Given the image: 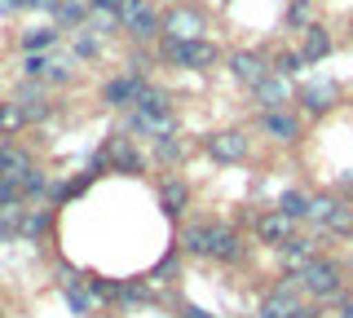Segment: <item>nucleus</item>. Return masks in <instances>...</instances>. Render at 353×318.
<instances>
[{
    "label": "nucleus",
    "mask_w": 353,
    "mask_h": 318,
    "mask_svg": "<svg viewBox=\"0 0 353 318\" xmlns=\"http://www.w3.org/2000/svg\"><path fill=\"white\" fill-rule=\"evenodd\" d=\"M296 279H301V292L314 296V301H336L340 288H345V270L331 257H314L305 270H296Z\"/></svg>",
    "instance_id": "obj_1"
},
{
    "label": "nucleus",
    "mask_w": 353,
    "mask_h": 318,
    "mask_svg": "<svg viewBox=\"0 0 353 318\" xmlns=\"http://www.w3.org/2000/svg\"><path fill=\"white\" fill-rule=\"evenodd\" d=\"M119 23L132 40H150V36H163V18L154 14L150 0H124L119 5Z\"/></svg>",
    "instance_id": "obj_2"
},
{
    "label": "nucleus",
    "mask_w": 353,
    "mask_h": 318,
    "mask_svg": "<svg viewBox=\"0 0 353 318\" xmlns=\"http://www.w3.org/2000/svg\"><path fill=\"white\" fill-rule=\"evenodd\" d=\"M296 310H301V279H296V274H287L274 292H265L256 318H287V314H296Z\"/></svg>",
    "instance_id": "obj_3"
},
{
    "label": "nucleus",
    "mask_w": 353,
    "mask_h": 318,
    "mask_svg": "<svg viewBox=\"0 0 353 318\" xmlns=\"http://www.w3.org/2000/svg\"><path fill=\"white\" fill-rule=\"evenodd\" d=\"M199 31H203V14H199V9H190V5H176V9H168V14H163V36H168V40L190 45V40H203Z\"/></svg>",
    "instance_id": "obj_4"
},
{
    "label": "nucleus",
    "mask_w": 353,
    "mask_h": 318,
    "mask_svg": "<svg viewBox=\"0 0 353 318\" xmlns=\"http://www.w3.org/2000/svg\"><path fill=\"white\" fill-rule=\"evenodd\" d=\"M208 155H212L216 163H239V159H248V133H239V128L212 133V137H208Z\"/></svg>",
    "instance_id": "obj_5"
},
{
    "label": "nucleus",
    "mask_w": 353,
    "mask_h": 318,
    "mask_svg": "<svg viewBox=\"0 0 353 318\" xmlns=\"http://www.w3.org/2000/svg\"><path fill=\"white\" fill-rule=\"evenodd\" d=\"M208 257L212 261H239L243 257V239L234 235V226L208 221Z\"/></svg>",
    "instance_id": "obj_6"
},
{
    "label": "nucleus",
    "mask_w": 353,
    "mask_h": 318,
    "mask_svg": "<svg viewBox=\"0 0 353 318\" xmlns=\"http://www.w3.org/2000/svg\"><path fill=\"white\" fill-rule=\"evenodd\" d=\"M128 128H132V133H141V137H150V141L176 137V119H172V111H163V115H150V111H132Z\"/></svg>",
    "instance_id": "obj_7"
},
{
    "label": "nucleus",
    "mask_w": 353,
    "mask_h": 318,
    "mask_svg": "<svg viewBox=\"0 0 353 318\" xmlns=\"http://www.w3.org/2000/svg\"><path fill=\"white\" fill-rule=\"evenodd\" d=\"M292 217H287V212H279V208H274V212H261L256 217V239H261V244H274V248H283L287 244V239H296L292 235Z\"/></svg>",
    "instance_id": "obj_8"
},
{
    "label": "nucleus",
    "mask_w": 353,
    "mask_h": 318,
    "mask_svg": "<svg viewBox=\"0 0 353 318\" xmlns=\"http://www.w3.org/2000/svg\"><path fill=\"white\" fill-rule=\"evenodd\" d=\"M252 93H256V106H261L265 115L283 111V102H292V84H287V75H265Z\"/></svg>",
    "instance_id": "obj_9"
},
{
    "label": "nucleus",
    "mask_w": 353,
    "mask_h": 318,
    "mask_svg": "<svg viewBox=\"0 0 353 318\" xmlns=\"http://www.w3.org/2000/svg\"><path fill=\"white\" fill-rule=\"evenodd\" d=\"M36 172V163H31V155L22 146H0V177L5 181H14L18 190H22V181Z\"/></svg>",
    "instance_id": "obj_10"
},
{
    "label": "nucleus",
    "mask_w": 353,
    "mask_h": 318,
    "mask_svg": "<svg viewBox=\"0 0 353 318\" xmlns=\"http://www.w3.org/2000/svg\"><path fill=\"white\" fill-rule=\"evenodd\" d=\"M102 163H115V168H124V172H137V168H141V155L132 150V141H128V137H110V141H106V150L93 159V168H102Z\"/></svg>",
    "instance_id": "obj_11"
},
{
    "label": "nucleus",
    "mask_w": 353,
    "mask_h": 318,
    "mask_svg": "<svg viewBox=\"0 0 353 318\" xmlns=\"http://www.w3.org/2000/svg\"><path fill=\"white\" fill-rule=\"evenodd\" d=\"M141 89H146V80H141V75H115V80L102 89V97H106L110 106H137Z\"/></svg>",
    "instance_id": "obj_12"
},
{
    "label": "nucleus",
    "mask_w": 353,
    "mask_h": 318,
    "mask_svg": "<svg viewBox=\"0 0 353 318\" xmlns=\"http://www.w3.org/2000/svg\"><path fill=\"white\" fill-rule=\"evenodd\" d=\"M159 208L168 217H181L185 208H190V186H185V177H163L159 181Z\"/></svg>",
    "instance_id": "obj_13"
},
{
    "label": "nucleus",
    "mask_w": 353,
    "mask_h": 318,
    "mask_svg": "<svg viewBox=\"0 0 353 318\" xmlns=\"http://www.w3.org/2000/svg\"><path fill=\"white\" fill-rule=\"evenodd\" d=\"M216 62H221V49L212 45V40H190V45H181V58H176V67L203 71V67H216Z\"/></svg>",
    "instance_id": "obj_14"
},
{
    "label": "nucleus",
    "mask_w": 353,
    "mask_h": 318,
    "mask_svg": "<svg viewBox=\"0 0 353 318\" xmlns=\"http://www.w3.org/2000/svg\"><path fill=\"white\" fill-rule=\"evenodd\" d=\"M301 106H305L309 115L331 111V106H336V84H331V80H314V84H305V89H301Z\"/></svg>",
    "instance_id": "obj_15"
},
{
    "label": "nucleus",
    "mask_w": 353,
    "mask_h": 318,
    "mask_svg": "<svg viewBox=\"0 0 353 318\" xmlns=\"http://www.w3.org/2000/svg\"><path fill=\"white\" fill-rule=\"evenodd\" d=\"M261 128H265L274 141H296V137H301V119H296L292 111H270V115H261Z\"/></svg>",
    "instance_id": "obj_16"
},
{
    "label": "nucleus",
    "mask_w": 353,
    "mask_h": 318,
    "mask_svg": "<svg viewBox=\"0 0 353 318\" xmlns=\"http://www.w3.org/2000/svg\"><path fill=\"white\" fill-rule=\"evenodd\" d=\"M279 257H283L287 266H292V274H296V270H305L309 261L318 257V244H314L309 235H296V239H287V244L279 248Z\"/></svg>",
    "instance_id": "obj_17"
},
{
    "label": "nucleus",
    "mask_w": 353,
    "mask_h": 318,
    "mask_svg": "<svg viewBox=\"0 0 353 318\" xmlns=\"http://www.w3.org/2000/svg\"><path fill=\"white\" fill-rule=\"evenodd\" d=\"M230 71H234V80H243V84H252V89H256V84L265 80V75H270V67H265V62L256 58V53H234V58H230Z\"/></svg>",
    "instance_id": "obj_18"
},
{
    "label": "nucleus",
    "mask_w": 353,
    "mask_h": 318,
    "mask_svg": "<svg viewBox=\"0 0 353 318\" xmlns=\"http://www.w3.org/2000/svg\"><path fill=\"white\" fill-rule=\"evenodd\" d=\"M62 301L71 305V314H80V318H88L97 310V296L88 292V283H75V279H62Z\"/></svg>",
    "instance_id": "obj_19"
},
{
    "label": "nucleus",
    "mask_w": 353,
    "mask_h": 318,
    "mask_svg": "<svg viewBox=\"0 0 353 318\" xmlns=\"http://www.w3.org/2000/svg\"><path fill=\"white\" fill-rule=\"evenodd\" d=\"M22 221H27V203H5L0 208V244H9V239L22 235Z\"/></svg>",
    "instance_id": "obj_20"
},
{
    "label": "nucleus",
    "mask_w": 353,
    "mask_h": 318,
    "mask_svg": "<svg viewBox=\"0 0 353 318\" xmlns=\"http://www.w3.org/2000/svg\"><path fill=\"white\" fill-rule=\"evenodd\" d=\"M301 36H305V45H301V58H305V62H318V58H327V53H331V40H327V31H323V27L309 23Z\"/></svg>",
    "instance_id": "obj_21"
},
{
    "label": "nucleus",
    "mask_w": 353,
    "mask_h": 318,
    "mask_svg": "<svg viewBox=\"0 0 353 318\" xmlns=\"http://www.w3.org/2000/svg\"><path fill=\"white\" fill-rule=\"evenodd\" d=\"M27 124H31V115L22 111V102H0V137H14Z\"/></svg>",
    "instance_id": "obj_22"
},
{
    "label": "nucleus",
    "mask_w": 353,
    "mask_h": 318,
    "mask_svg": "<svg viewBox=\"0 0 353 318\" xmlns=\"http://www.w3.org/2000/svg\"><path fill=\"white\" fill-rule=\"evenodd\" d=\"M18 102H22V111H27L31 119H44L49 115V102H44V84H22V93H18Z\"/></svg>",
    "instance_id": "obj_23"
},
{
    "label": "nucleus",
    "mask_w": 353,
    "mask_h": 318,
    "mask_svg": "<svg viewBox=\"0 0 353 318\" xmlns=\"http://www.w3.org/2000/svg\"><path fill=\"white\" fill-rule=\"evenodd\" d=\"M181 252H190V257H208V221L185 226V235H181Z\"/></svg>",
    "instance_id": "obj_24"
},
{
    "label": "nucleus",
    "mask_w": 353,
    "mask_h": 318,
    "mask_svg": "<svg viewBox=\"0 0 353 318\" xmlns=\"http://www.w3.org/2000/svg\"><path fill=\"white\" fill-rule=\"evenodd\" d=\"M323 230H331V235H353V203L336 199V208H331V217H327Z\"/></svg>",
    "instance_id": "obj_25"
},
{
    "label": "nucleus",
    "mask_w": 353,
    "mask_h": 318,
    "mask_svg": "<svg viewBox=\"0 0 353 318\" xmlns=\"http://www.w3.org/2000/svg\"><path fill=\"white\" fill-rule=\"evenodd\" d=\"M279 212H287L292 221H309V195L305 190H287L279 199Z\"/></svg>",
    "instance_id": "obj_26"
},
{
    "label": "nucleus",
    "mask_w": 353,
    "mask_h": 318,
    "mask_svg": "<svg viewBox=\"0 0 353 318\" xmlns=\"http://www.w3.org/2000/svg\"><path fill=\"white\" fill-rule=\"evenodd\" d=\"M137 111H150V115H163V111H172V102H168V93L163 89H154V84H146L137 97Z\"/></svg>",
    "instance_id": "obj_27"
},
{
    "label": "nucleus",
    "mask_w": 353,
    "mask_h": 318,
    "mask_svg": "<svg viewBox=\"0 0 353 318\" xmlns=\"http://www.w3.org/2000/svg\"><path fill=\"white\" fill-rule=\"evenodd\" d=\"M44 226H49V212L44 208H27V221H22V239H40Z\"/></svg>",
    "instance_id": "obj_28"
},
{
    "label": "nucleus",
    "mask_w": 353,
    "mask_h": 318,
    "mask_svg": "<svg viewBox=\"0 0 353 318\" xmlns=\"http://www.w3.org/2000/svg\"><path fill=\"white\" fill-rule=\"evenodd\" d=\"M88 292H93L97 301H119V296H124V283H110V279H88Z\"/></svg>",
    "instance_id": "obj_29"
},
{
    "label": "nucleus",
    "mask_w": 353,
    "mask_h": 318,
    "mask_svg": "<svg viewBox=\"0 0 353 318\" xmlns=\"http://www.w3.org/2000/svg\"><path fill=\"white\" fill-rule=\"evenodd\" d=\"M124 305H146V301H154V288L150 283H124V296H119Z\"/></svg>",
    "instance_id": "obj_30"
},
{
    "label": "nucleus",
    "mask_w": 353,
    "mask_h": 318,
    "mask_svg": "<svg viewBox=\"0 0 353 318\" xmlns=\"http://www.w3.org/2000/svg\"><path fill=\"white\" fill-rule=\"evenodd\" d=\"M53 40H58V31H49V27H44V31H27V36H22V49H27V53H40V49H49Z\"/></svg>",
    "instance_id": "obj_31"
},
{
    "label": "nucleus",
    "mask_w": 353,
    "mask_h": 318,
    "mask_svg": "<svg viewBox=\"0 0 353 318\" xmlns=\"http://www.w3.org/2000/svg\"><path fill=\"white\" fill-rule=\"evenodd\" d=\"M53 190H58V186H53L49 177H44V172L36 168V172H31V177L27 181H22V195H31V199H36V195H53Z\"/></svg>",
    "instance_id": "obj_32"
},
{
    "label": "nucleus",
    "mask_w": 353,
    "mask_h": 318,
    "mask_svg": "<svg viewBox=\"0 0 353 318\" xmlns=\"http://www.w3.org/2000/svg\"><path fill=\"white\" fill-rule=\"evenodd\" d=\"M88 14V0H62L58 5V23H80Z\"/></svg>",
    "instance_id": "obj_33"
},
{
    "label": "nucleus",
    "mask_w": 353,
    "mask_h": 318,
    "mask_svg": "<svg viewBox=\"0 0 353 318\" xmlns=\"http://www.w3.org/2000/svg\"><path fill=\"white\" fill-rule=\"evenodd\" d=\"M154 155H159L163 163H176V159L185 155V146H181L176 137H163V141H154Z\"/></svg>",
    "instance_id": "obj_34"
},
{
    "label": "nucleus",
    "mask_w": 353,
    "mask_h": 318,
    "mask_svg": "<svg viewBox=\"0 0 353 318\" xmlns=\"http://www.w3.org/2000/svg\"><path fill=\"white\" fill-rule=\"evenodd\" d=\"M309 14H314V9H309V0H292V9H287V23H292L296 31H305V27H309Z\"/></svg>",
    "instance_id": "obj_35"
},
{
    "label": "nucleus",
    "mask_w": 353,
    "mask_h": 318,
    "mask_svg": "<svg viewBox=\"0 0 353 318\" xmlns=\"http://www.w3.org/2000/svg\"><path fill=\"white\" fill-rule=\"evenodd\" d=\"M301 67H305L301 53H279V75H292V71H301Z\"/></svg>",
    "instance_id": "obj_36"
},
{
    "label": "nucleus",
    "mask_w": 353,
    "mask_h": 318,
    "mask_svg": "<svg viewBox=\"0 0 353 318\" xmlns=\"http://www.w3.org/2000/svg\"><path fill=\"white\" fill-rule=\"evenodd\" d=\"M119 5L124 0H88V9H97V14H119Z\"/></svg>",
    "instance_id": "obj_37"
},
{
    "label": "nucleus",
    "mask_w": 353,
    "mask_h": 318,
    "mask_svg": "<svg viewBox=\"0 0 353 318\" xmlns=\"http://www.w3.org/2000/svg\"><path fill=\"white\" fill-rule=\"evenodd\" d=\"M27 5H31V9H49V14H58L62 0H27Z\"/></svg>",
    "instance_id": "obj_38"
},
{
    "label": "nucleus",
    "mask_w": 353,
    "mask_h": 318,
    "mask_svg": "<svg viewBox=\"0 0 353 318\" xmlns=\"http://www.w3.org/2000/svg\"><path fill=\"white\" fill-rule=\"evenodd\" d=\"M181 318H212V314L199 310V305H181Z\"/></svg>",
    "instance_id": "obj_39"
},
{
    "label": "nucleus",
    "mask_w": 353,
    "mask_h": 318,
    "mask_svg": "<svg viewBox=\"0 0 353 318\" xmlns=\"http://www.w3.org/2000/svg\"><path fill=\"white\" fill-rule=\"evenodd\" d=\"M27 0H0V14H14V9H22Z\"/></svg>",
    "instance_id": "obj_40"
},
{
    "label": "nucleus",
    "mask_w": 353,
    "mask_h": 318,
    "mask_svg": "<svg viewBox=\"0 0 353 318\" xmlns=\"http://www.w3.org/2000/svg\"><path fill=\"white\" fill-rule=\"evenodd\" d=\"M287 318H314V310H305V305H301V310H296V314H287Z\"/></svg>",
    "instance_id": "obj_41"
},
{
    "label": "nucleus",
    "mask_w": 353,
    "mask_h": 318,
    "mask_svg": "<svg viewBox=\"0 0 353 318\" xmlns=\"http://www.w3.org/2000/svg\"><path fill=\"white\" fill-rule=\"evenodd\" d=\"M340 318H353V301H345V310H340Z\"/></svg>",
    "instance_id": "obj_42"
},
{
    "label": "nucleus",
    "mask_w": 353,
    "mask_h": 318,
    "mask_svg": "<svg viewBox=\"0 0 353 318\" xmlns=\"http://www.w3.org/2000/svg\"><path fill=\"white\" fill-rule=\"evenodd\" d=\"M345 190H349V195H353V177H349V181H345Z\"/></svg>",
    "instance_id": "obj_43"
},
{
    "label": "nucleus",
    "mask_w": 353,
    "mask_h": 318,
    "mask_svg": "<svg viewBox=\"0 0 353 318\" xmlns=\"http://www.w3.org/2000/svg\"><path fill=\"white\" fill-rule=\"evenodd\" d=\"M0 318H5V310H0Z\"/></svg>",
    "instance_id": "obj_44"
}]
</instances>
